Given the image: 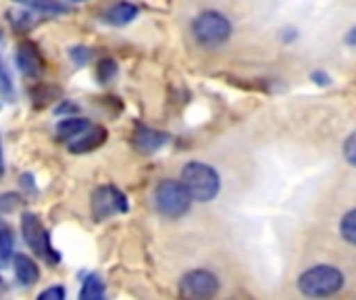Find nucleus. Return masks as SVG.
Masks as SVG:
<instances>
[{"mask_svg": "<svg viewBox=\"0 0 356 300\" xmlns=\"http://www.w3.org/2000/svg\"><path fill=\"white\" fill-rule=\"evenodd\" d=\"M344 274L334 265H315L298 278V290L309 299H327L344 288Z\"/></svg>", "mask_w": 356, "mask_h": 300, "instance_id": "1", "label": "nucleus"}, {"mask_svg": "<svg viewBox=\"0 0 356 300\" xmlns=\"http://www.w3.org/2000/svg\"><path fill=\"white\" fill-rule=\"evenodd\" d=\"M181 184L188 188L192 200L209 203L213 200L221 190V177L219 173L200 161H192L181 169Z\"/></svg>", "mask_w": 356, "mask_h": 300, "instance_id": "2", "label": "nucleus"}, {"mask_svg": "<svg viewBox=\"0 0 356 300\" xmlns=\"http://www.w3.org/2000/svg\"><path fill=\"white\" fill-rule=\"evenodd\" d=\"M154 207L169 219L184 217L192 207V196L181 180H163L154 190Z\"/></svg>", "mask_w": 356, "mask_h": 300, "instance_id": "3", "label": "nucleus"}, {"mask_svg": "<svg viewBox=\"0 0 356 300\" xmlns=\"http://www.w3.org/2000/svg\"><path fill=\"white\" fill-rule=\"evenodd\" d=\"M192 33L204 48H217L225 44L232 35V23L225 15L217 10L200 13L192 23Z\"/></svg>", "mask_w": 356, "mask_h": 300, "instance_id": "4", "label": "nucleus"}, {"mask_svg": "<svg viewBox=\"0 0 356 300\" xmlns=\"http://www.w3.org/2000/svg\"><path fill=\"white\" fill-rule=\"evenodd\" d=\"M21 232H23V238L27 242V246L38 255L42 257L46 263L50 265H56L58 263V253L54 251L52 242H50V234L48 230L44 228V223L40 221L38 215L33 213H23L21 217Z\"/></svg>", "mask_w": 356, "mask_h": 300, "instance_id": "5", "label": "nucleus"}, {"mask_svg": "<svg viewBox=\"0 0 356 300\" xmlns=\"http://www.w3.org/2000/svg\"><path fill=\"white\" fill-rule=\"evenodd\" d=\"M127 211L125 194L115 186H100L92 194V215L96 221H104L113 215H121Z\"/></svg>", "mask_w": 356, "mask_h": 300, "instance_id": "6", "label": "nucleus"}, {"mask_svg": "<svg viewBox=\"0 0 356 300\" xmlns=\"http://www.w3.org/2000/svg\"><path fill=\"white\" fill-rule=\"evenodd\" d=\"M179 292L186 299H213L219 292V280L207 269H194L179 280Z\"/></svg>", "mask_w": 356, "mask_h": 300, "instance_id": "7", "label": "nucleus"}, {"mask_svg": "<svg viewBox=\"0 0 356 300\" xmlns=\"http://www.w3.org/2000/svg\"><path fill=\"white\" fill-rule=\"evenodd\" d=\"M15 61H17V67L23 75L27 77H38L44 69V61H42V54L38 50V46L33 42H21L17 46V54H15Z\"/></svg>", "mask_w": 356, "mask_h": 300, "instance_id": "8", "label": "nucleus"}, {"mask_svg": "<svg viewBox=\"0 0 356 300\" xmlns=\"http://www.w3.org/2000/svg\"><path fill=\"white\" fill-rule=\"evenodd\" d=\"M106 142V129L102 125H88L81 134H77L73 140L67 142V148L75 155H81V152H92L96 150L98 146H102Z\"/></svg>", "mask_w": 356, "mask_h": 300, "instance_id": "9", "label": "nucleus"}, {"mask_svg": "<svg viewBox=\"0 0 356 300\" xmlns=\"http://www.w3.org/2000/svg\"><path fill=\"white\" fill-rule=\"evenodd\" d=\"M167 142H169V136L167 134L156 132V129H150L146 125H140L136 129V134H134V146L140 152H154L161 146H165Z\"/></svg>", "mask_w": 356, "mask_h": 300, "instance_id": "10", "label": "nucleus"}, {"mask_svg": "<svg viewBox=\"0 0 356 300\" xmlns=\"http://www.w3.org/2000/svg\"><path fill=\"white\" fill-rule=\"evenodd\" d=\"M13 271H15V278L19 280V284L23 286H31L38 282L40 278V271H38V265L33 263V259H29L27 255H13Z\"/></svg>", "mask_w": 356, "mask_h": 300, "instance_id": "11", "label": "nucleus"}, {"mask_svg": "<svg viewBox=\"0 0 356 300\" xmlns=\"http://www.w3.org/2000/svg\"><path fill=\"white\" fill-rule=\"evenodd\" d=\"M138 15V8L131 4V2H115L113 6H108L102 15V19L111 25H127L129 21H134Z\"/></svg>", "mask_w": 356, "mask_h": 300, "instance_id": "12", "label": "nucleus"}, {"mask_svg": "<svg viewBox=\"0 0 356 300\" xmlns=\"http://www.w3.org/2000/svg\"><path fill=\"white\" fill-rule=\"evenodd\" d=\"M88 125H90L88 119H81V117H67V119H63V121L58 123L56 134H58V138L67 144V142L73 140L77 134H81Z\"/></svg>", "mask_w": 356, "mask_h": 300, "instance_id": "13", "label": "nucleus"}, {"mask_svg": "<svg viewBox=\"0 0 356 300\" xmlns=\"http://www.w3.org/2000/svg\"><path fill=\"white\" fill-rule=\"evenodd\" d=\"M19 4H25L27 8L31 10H38V13H44V15H60V13H67L69 6L63 4L60 0H15Z\"/></svg>", "mask_w": 356, "mask_h": 300, "instance_id": "14", "label": "nucleus"}, {"mask_svg": "<svg viewBox=\"0 0 356 300\" xmlns=\"http://www.w3.org/2000/svg\"><path fill=\"white\" fill-rule=\"evenodd\" d=\"M104 282L98 274H90L86 280H83V286H81V292H79V299L81 300H98L104 299Z\"/></svg>", "mask_w": 356, "mask_h": 300, "instance_id": "15", "label": "nucleus"}, {"mask_svg": "<svg viewBox=\"0 0 356 300\" xmlns=\"http://www.w3.org/2000/svg\"><path fill=\"white\" fill-rule=\"evenodd\" d=\"M13 259V236L6 226L0 223V269L8 265Z\"/></svg>", "mask_w": 356, "mask_h": 300, "instance_id": "16", "label": "nucleus"}, {"mask_svg": "<svg viewBox=\"0 0 356 300\" xmlns=\"http://www.w3.org/2000/svg\"><path fill=\"white\" fill-rule=\"evenodd\" d=\"M0 100H6V102L15 100V86L2 58H0Z\"/></svg>", "mask_w": 356, "mask_h": 300, "instance_id": "17", "label": "nucleus"}, {"mask_svg": "<svg viewBox=\"0 0 356 300\" xmlns=\"http://www.w3.org/2000/svg\"><path fill=\"white\" fill-rule=\"evenodd\" d=\"M340 232H342V238H344L346 242H350L353 246H356V209L348 211V213L342 217Z\"/></svg>", "mask_w": 356, "mask_h": 300, "instance_id": "18", "label": "nucleus"}, {"mask_svg": "<svg viewBox=\"0 0 356 300\" xmlns=\"http://www.w3.org/2000/svg\"><path fill=\"white\" fill-rule=\"evenodd\" d=\"M115 73H117V65H115L111 58H104V61L98 65V77H100L102 81H108Z\"/></svg>", "mask_w": 356, "mask_h": 300, "instance_id": "19", "label": "nucleus"}, {"mask_svg": "<svg viewBox=\"0 0 356 300\" xmlns=\"http://www.w3.org/2000/svg\"><path fill=\"white\" fill-rule=\"evenodd\" d=\"M344 157H346V161H348L350 165H355L356 167V132L355 134H350V136L346 138V142H344Z\"/></svg>", "mask_w": 356, "mask_h": 300, "instance_id": "20", "label": "nucleus"}, {"mask_svg": "<svg viewBox=\"0 0 356 300\" xmlns=\"http://www.w3.org/2000/svg\"><path fill=\"white\" fill-rule=\"evenodd\" d=\"M40 300H63L65 299V290L60 288V286H54V288H48V290H44V292H40Z\"/></svg>", "mask_w": 356, "mask_h": 300, "instance_id": "21", "label": "nucleus"}, {"mask_svg": "<svg viewBox=\"0 0 356 300\" xmlns=\"http://www.w3.org/2000/svg\"><path fill=\"white\" fill-rule=\"evenodd\" d=\"M71 56L75 58L77 65H83V63L90 61V50H88V48H73V50H71Z\"/></svg>", "mask_w": 356, "mask_h": 300, "instance_id": "22", "label": "nucleus"}, {"mask_svg": "<svg viewBox=\"0 0 356 300\" xmlns=\"http://www.w3.org/2000/svg\"><path fill=\"white\" fill-rule=\"evenodd\" d=\"M311 77H313V81H315V84H319V86H327V84L332 81V79H330V75H327V73H323V71H315Z\"/></svg>", "mask_w": 356, "mask_h": 300, "instance_id": "23", "label": "nucleus"}, {"mask_svg": "<svg viewBox=\"0 0 356 300\" xmlns=\"http://www.w3.org/2000/svg\"><path fill=\"white\" fill-rule=\"evenodd\" d=\"M346 44H348V46H355L356 48V27H353V29L346 33Z\"/></svg>", "mask_w": 356, "mask_h": 300, "instance_id": "24", "label": "nucleus"}, {"mask_svg": "<svg viewBox=\"0 0 356 300\" xmlns=\"http://www.w3.org/2000/svg\"><path fill=\"white\" fill-rule=\"evenodd\" d=\"M23 182H25V184H23L25 188H29V190L33 188V184H31V177H29V175H23Z\"/></svg>", "mask_w": 356, "mask_h": 300, "instance_id": "25", "label": "nucleus"}, {"mask_svg": "<svg viewBox=\"0 0 356 300\" xmlns=\"http://www.w3.org/2000/svg\"><path fill=\"white\" fill-rule=\"evenodd\" d=\"M4 173V163H2V144H0V177Z\"/></svg>", "mask_w": 356, "mask_h": 300, "instance_id": "26", "label": "nucleus"}, {"mask_svg": "<svg viewBox=\"0 0 356 300\" xmlns=\"http://www.w3.org/2000/svg\"><path fill=\"white\" fill-rule=\"evenodd\" d=\"M71 2H83V0H71Z\"/></svg>", "mask_w": 356, "mask_h": 300, "instance_id": "27", "label": "nucleus"}, {"mask_svg": "<svg viewBox=\"0 0 356 300\" xmlns=\"http://www.w3.org/2000/svg\"><path fill=\"white\" fill-rule=\"evenodd\" d=\"M0 284H2V280H0Z\"/></svg>", "mask_w": 356, "mask_h": 300, "instance_id": "28", "label": "nucleus"}]
</instances>
